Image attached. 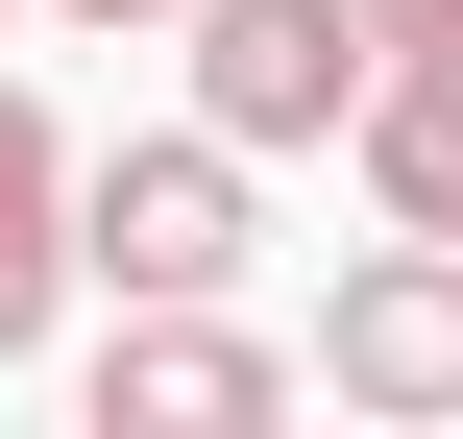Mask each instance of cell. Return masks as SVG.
Returning <instances> with one entry per match:
<instances>
[{"instance_id":"cell-7","label":"cell","mask_w":463,"mask_h":439,"mask_svg":"<svg viewBox=\"0 0 463 439\" xmlns=\"http://www.w3.org/2000/svg\"><path fill=\"white\" fill-rule=\"evenodd\" d=\"M439 24H463V0H366V49H439Z\"/></svg>"},{"instance_id":"cell-2","label":"cell","mask_w":463,"mask_h":439,"mask_svg":"<svg viewBox=\"0 0 463 439\" xmlns=\"http://www.w3.org/2000/svg\"><path fill=\"white\" fill-rule=\"evenodd\" d=\"M73 269H98V293H244V147H220V122L98 147V171H73Z\"/></svg>"},{"instance_id":"cell-4","label":"cell","mask_w":463,"mask_h":439,"mask_svg":"<svg viewBox=\"0 0 463 439\" xmlns=\"http://www.w3.org/2000/svg\"><path fill=\"white\" fill-rule=\"evenodd\" d=\"M293 415V367L220 318V293H122V342H98V439H244Z\"/></svg>"},{"instance_id":"cell-8","label":"cell","mask_w":463,"mask_h":439,"mask_svg":"<svg viewBox=\"0 0 463 439\" xmlns=\"http://www.w3.org/2000/svg\"><path fill=\"white\" fill-rule=\"evenodd\" d=\"M49 24H195V0H49Z\"/></svg>"},{"instance_id":"cell-3","label":"cell","mask_w":463,"mask_h":439,"mask_svg":"<svg viewBox=\"0 0 463 439\" xmlns=\"http://www.w3.org/2000/svg\"><path fill=\"white\" fill-rule=\"evenodd\" d=\"M317 391H342V415H463V244L439 220H391V244L317 293Z\"/></svg>"},{"instance_id":"cell-9","label":"cell","mask_w":463,"mask_h":439,"mask_svg":"<svg viewBox=\"0 0 463 439\" xmlns=\"http://www.w3.org/2000/svg\"><path fill=\"white\" fill-rule=\"evenodd\" d=\"M0 24H24V0H0Z\"/></svg>"},{"instance_id":"cell-5","label":"cell","mask_w":463,"mask_h":439,"mask_svg":"<svg viewBox=\"0 0 463 439\" xmlns=\"http://www.w3.org/2000/svg\"><path fill=\"white\" fill-rule=\"evenodd\" d=\"M49 293H73V122L0 73V367L49 342Z\"/></svg>"},{"instance_id":"cell-1","label":"cell","mask_w":463,"mask_h":439,"mask_svg":"<svg viewBox=\"0 0 463 439\" xmlns=\"http://www.w3.org/2000/svg\"><path fill=\"white\" fill-rule=\"evenodd\" d=\"M366 0H195V122L269 171V147H366Z\"/></svg>"},{"instance_id":"cell-6","label":"cell","mask_w":463,"mask_h":439,"mask_svg":"<svg viewBox=\"0 0 463 439\" xmlns=\"http://www.w3.org/2000/svg\"><path fill=\"white\" fill-rule=\"evenodd\" d=\"M366 196H391V220H439V244H463V24H439V49H391V73H366Z\"/></svg>"}]
</instances>
